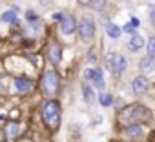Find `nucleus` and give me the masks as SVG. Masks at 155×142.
Segmentation results:
<instances>
[{"mask_svg":"<svg viewBox=\"0 0 155 142\" xmlns=\"http://www.w3.org/2000/svg\"><path fill=\"white\" fill-rule=\"evenodd\" d=\"M42 118L49 127H57L60 124V108L55 100H49L42 106Z\"/></svg>","mask_w":155,"mask_h":142,"instance_id":"nucleus-1","label":"nucleus"},{"mask_svg":"<svg viewBox=\"0 0 155 142\" xmlns=\"http://www.w3.org/2000/svg\"><path fill=\"white\" fill-rule=\"evenodd\" d=\"M150 118V111L144 108V106H131V108H126L122 113H120V120L122 122H142V120H148Z\"/></svg>","mask_w":155,"mask_h":142,"instance_id":"nucleus-2","label":"nucleus"},{"mask_svg":"<svg viewBox=\"0 0 155 142\" xmlns=\"http://www.w3.org/2000/svg\"><path fill=\"white\" fill-rule=\"evenodd\" d=\"M42 89L46 95H55L58 91V75L53 69H46L42 75Z\"/></svg>","mask_w":155,"mask_h":142,"instance_id":"nucleus-3","label":"nucleus"},{"mask_svg":"<svg viewBox=\"0 0 155 142\" xmlns=\"http://www.w3.org/2000/svg\"><path fill=\"white\" fill-rule=\"evenodd\" d=\"M79 31H81V38L82 40H91L93 35H95V24L91 18H82L81 20V26H79Z\"/></svg>","mask_w":155,"mask_h":142,"instance_id":"nucleus-4","label":"nucleus"},{"mask_svg":"<svg viewBox=\"0 0 155 142\" xmlns=\"http://www.w3.org/2000/svg\"><path fill=\"white\" fill-rule=\"evenodd\" d=\"M108 60H110V66H111V69L115 71V73H120V71H124L126 66H128V64H126V56L120 55V53H117V55H110Z\"/></svg>","mask_w":155,"mask_h":142,"instance_id":"nucleus-5","label":"nucleus"},{"mask_svg":"<svg viewBox=\"0 0 155 142\" xmlns=\"http://www.w3.org/2000/svg\"><path fill=\"white\" fill-rule=\"evenodd\" d=\"M84 77L90 80V82H93L99 89H104V79H102V73H101V71L99 69H86L84 71Z\"/></svg>","mask_w":155,"mask_h":142,"instance_id":"nucleus-6","label":"nucleus"},{"mask_svg":"<svg viewBox=\"0 0 155 142\" xmlns=\"http://www.w3.org/2000/svg\"><path fill=\"white\" fill-rule=\"evenodd\" d=\"M148 79L146 77H137L135 80H133V91L135 93H139V95H142V93H146L148 91Z\"/></svg>","mask_w":155,"mask_h":142,"instance_id":"nucleus-7","label":"nucleus"},{"mask_svg":"<svg viewBox=\"0 0 155 142\" xmlns=\"http://www.w3.org/2000/svg\"><path fill=\"white\" fill-rule=\"evenodd\" d=\"M73 31H75V18L69 17V15H64V18H62V33L71 35Z\"/></svg>","mask_w":155,"mask_h":142,"instance_id":"nucleus-8","label":"nucleus"},{"mask_svg":"<svg viewBox=\"0 0 155 142\" xmlns=\"http://www.w3.org/2000/svg\"><path fill=\"white\" fill-rule=\"evenodd\" d=\"M31 80H28V79H15V88H17V91L18 93H28L29 89H31Z\"/></svg>","mask_w":155,"mask_h":142,"instance_id":"nucleus-9","label":"nucleus"},{"mask_svg":"<svg viewBox=\"0 0 155 142\" xmlns=\"http://www.w3.org/2000/svg\"><path fill=\"white\" fill-rule=\"evenodd\" d=\"M139 67H140V71H144V73H151L153 67H155V62H153V58H151V56H148V55H146L144 58H140Z\"/></svg>","mask_w":155,"mask_h":142,"instance_id":"nucleus-10","label":"nucleus"},{"mask_svg":"<svg viewBox=\"0 0 155 142\" xmlns=\"http://www.w3.org/2000/svg\"><path fill=\"white\" fill-rule=\"evenodd\" d=\"M102 24L106 26V33H108L111 38H119V37H120V27H119V26H115V24H111V22H108V20H104V18H102Z\"/></svg>","mask_w":155,"mask_h":142,"instance_id":"nucleus-11","label":"nucleus"},{"mask_svg":"<svg viewBox=\"0 0 155 142\" xmlns=\"http://www.w3.org/2000/svg\"><path fill=\"white\" fill-rule=\"evenodd\" d=\"M17 135H18V124H17V122H9V124L6 126V138H8L9 142H13V140L17 138Z\"/></svg>","mask_w":155,"mask_h":142,"instance_id":"nucleus-12","label":"nucleus"},{"mask_svg":"<svg viewBox=\"0 0 155 142\" xmlns=\"http://www.w3.org/2000/svg\"><path fill=\"white\" fill-rule=\"evenodd\" d=\"M144 47V40H142V37L140 35H133L131 38H130V51H139V49H142Z\"/></svg>","mask_w":155,"mask_h":142,"instance_id":"nucleus-13","label":"nucleus"},{"mask_svg":"<svg viewBox=\"0 0 155 142\" xmlns=\"http://www.w3.org/2000/svg\"><path fill=\"white\" fill-rule=\"evenodd\" d=\"M48 55H49V60H51L53 64H60V60H62V49H60L58 46H51Z\"/></svg>","mask_w":155,"mask_h":142,"instance_id":"nucleus-14","label":"nucleus"},{"mask_svg":"<svg viewBox=\"0 0 155 142\" xmlns=\"http://www.w3.org/2000/svg\"><path fill=\"white\" fill-rule=\"evenodd\" d=\"M2 22L15 26V24H18V17H17L15 11H4V13H2Z\"/></svg>","mask_w":155,"mask_h":142,"instance_id":"nucleus-15","label":"nucleus"},{"mask_svg":"<svg viewBox=\"0 0 155 142\" xmlns=\"http://www.w3.org/2000/svg\"><path fill=\"white\" fill-rule=\"evenodd\" d=\"M124 135H128V137H140L142 135V127L137 126V124H131V126H128L124 129Z\"/></svg>","mask_w":155,"mask_h":142,"instance_id":"nucleus-16","label":"nucleus"},{"mask_svg":"<svg viewBox=\"0 0 155 142\" xmlns=\"http://www.w3.org/2000/svg\"><path fill=\"white\" fill-rule=\"evenodd\" d=\"M82 95H84V100H86L88 104H93V102H95V91H93L91 88H88L86 84L82 86Z\"/></svg>","mask_w":155,"mask_h":142,"instance_id":"nucleus-17","label":"nucleus"},{"mask_svg":"<svg viewBox=\"0 0 155 142\" xmlns=\"http://www.w3.org/2000/svg\"><path fill=\"white\" fill-rule=\"evenodd\" d=\"M90 6H91L95 11H101V9L106 6V0H90Z\"/></svg>","mask_w":155,"mask_h":142,"instance_id":"nucleus-18","label":"nucleus"},{"mask_svg":"<svg viewBox=\"0 0 155 142\" xmlns=\"http://www.w3.org/2000/svg\"><path fill=\"white\" fill-rule=\"evenodd\" d=\"M26 18H28L29 24H38V17H37V13H33V11H26Z\"/></svg>","mask_w":155,"mask_h":142,"instance_id":"nucleus-19","label":"nucleus"},{"mask_svg":"<svg viewBox=\"0 0 155 142\" xmlns=\"http://www.w3.org/2000/svg\"><path fill=\"white\" fill-rule=\"evenodd\" d=\"M101 104H102L104 108L111 106V95H108V93H102V95H101Z\"/></svg>","mask_w":155,"mask_h":142,"instance_id":"nucleus-20","label":"nucleus"},{"mask_svg":"<svg viewBox=\"0 0 155 142\" xmlns=\"http://www.w3.org/2000/svg\"><path fill=\"white\" fill-rule=\"evenodd\" d=\"M148 53H150L151 58L155 56V38H150L148 40Z\"/></svg>","mask_w":155,"mask_h":142,"instance_id":"nucleus-21","label":"nucleus"},{"mask_svg":"<svg viewBox=\"0 0 155 142\" xmlns=\"http://www.w3.org/2000/svg\"><path fill=\"white\" fill-rule=\"evenodd\" d=\"M124 31H128V33H131V37H133V35H137V33H135V29H133V27H131L130 24H128V26H124Z\"/></svg>","mask_w":155,"mask_h":142,"instance_id":"nucleus-22","label":"nucleus"},{"mask_svg":"<svg viewBox=\"0 0 155 142\" xmlns=\"http://www.w3.org/2000/svg\"><path fill=\"white\" fill-rule=\"evenodd\" d=\"M53 18H55V20H60V22H62L64 15H62V13H55V15H53Z\"/></svg>","mask_w":155,"mask_h":142,"instance_id":"nucleus-23","label":"nucleus"},{"mask_svg":"<svg viewBox=\"0 0 155 142\" xmlns=\"http://www.w3.org/2000/svg\"><path fill=\"white\" fill-rule=\"evenodd\" d=\"M130 26H131V27H137V26H139V20H137V18L133 17V18H131V24H130Z\"/></svg>","mask_w":155,"mask_h":142,"instance_id":"nucleus-24","label":"nucleus"},{"mask_svg":"<svg viewBox=\"0 0 155 142\" xmlns=\"http://www.w3.org/2000/svg\"><path fill=\"white\" fill-rule=\"evenodd\" d=\"M151 22H153V24H155V11H153V13H151Z\"/></svg>","mask_w":155,"mask_h":142,"instance_id":"nucleus-25","label":"nucleus"},{"mask_svg":"<svg viewBox=\"0 0 155 142\" xmlns=\"http://www.w3.org/2000/svg\"><path fill=\"white\" fill-rule=\"evenodd\" d=\"M79 2H82V4H86V2H90V0H79Z\"/></svg>","mask_w":155,"mask_h":142,"instance_id":"nucleus-26","label":"nucleus"}]
</instances>
